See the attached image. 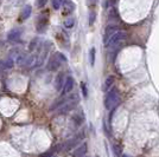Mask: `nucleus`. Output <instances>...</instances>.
Returning <instances> with one entry per match:
<instances>
[{
  "instance_id": "f257e3e1",
  "label": "nucleus",
  "mask_w": 159,
  "mask_h": 157,
  "mask_svg": "<svg viewBox=\"0 0 159 157\" xmlns=\"http://www.w3.org/2000/svg\"><path fill=\"white\" fill-rule=\"evenodd\" d=\"M119 91L118 89L114 86V87H111L108 91H107V95L105 97V108L107 110H111L114 104H119Z\"/></svg>"
},
{
  "instance_id": "f03ea898",
  "label": "nucleus",
  "mask_w": 159,
  "mask_h": 157,
  "mask_svg": "<svg viewBox=\"0 0 159 157\" xmlns=\"http://www.w3.org/2000/svg\"><path fill=\"white\" fill-rule=\"evenodd\" d=\"M62 62H66V58L62 54V53L57 52L55 53V54H52L50 58H49V60H48V70L49 71H57L58 69L61 67V63Z\"/></svg>"
},
{
  "instance_id": "7ed1b4c3",
  "label": "nucleus",
  "mask_w": 159,
  "mask_h": 157,
  "mask_svg": "<svg viewBox=\"0 0 159 157\" xmlns=\"http://www.w3.org/2000/svg\"><path fill=\"white\" fill-rule=\"evenodd\" d=\"M84 136H86V134H84V131H80L79 134L75 136V137L70 138V139H68L66 143L62 144V151H70L71 149H74L77 144L84 138Z\"/></svg>"
},
{
  "instance_id": "20e7f679",
  "label": "nucleus",
  "mask_w": 159,
  "mask_h": 157,
  "mask_svg": "<svg viewBox=\"0 0 159 157\" xmlns=\"http://www.w3.org/2000/svg\"><path fill=\"white\" fill-rule=\"evenodd\" d=\"M126 36H127V33L126 32H124V31H116V32L113 34L112 37L109 38V40H108V43H107L106 47H111V46H114V45H116L118 43H120L121 40H124L125 38H126Z\"/></svg>"
},
{
  "instance_id": "39448f33",
  "label": "nucleus",
  "mask_w": 159,
  "mask_h": 157,
  "mask_svg": "<svg viewBox=\"0 0 159 157\" xmlns=\"http://www.w3.org/2000/svg\"><path fill=\"white\" fill-rule=\"evenodd\" d=\"M84 121H86V116H84V112L83 110L80 108L77 111H75L73 116H71V122H73V124L76 126V128H79L81 125L84 123Z\"/></svg>"
},
{
  "instance_id": "423d86ee",
  "label": "nucleus",
  "mask_w": 159,
  "mask_h": 157,
  "mask_svg": "<svg viewBox=\"0 0 159 157\" xmlns=\"http://www.w3.org/2000/svg\"><path fill=\"white\" fill-rule=\"evenodd\" d=\"M74 86H75V80L71 76H68L66 78V82H64V85H63V89H62V93H63V96H66V95H69L70 92L73 91Z\"/></svg>"
},
{
  "instance_id": "0eeeda50",
  "label": "nucleus",
  "mask_w": 159,
  "mask_h": 157,
  "mask_svg": "<svg viewBox=\"0 0 159 157\" xmlns=\"http://www.w3.org/2000/svg\"><path fill=\"white\" fill-rule=\"evenodd\" d=\"M118 30H119V26H118V25H109V26L106 27V30H105V36H103V44H105V45L108 43L109 38H111Z\"/></svg>"
},
{
  "instance_id": "6e6552de",
  "label": "nucleus",
  "mask_w": 159,
  "mask_h": 157,
  "mask_svg": "<svg viewBox=\"0 0 159 157\" xmlns=\"http://www.w3.org/2000/svg\"><path fill=\"white\" fill-rule=\"evenodd\" d=\"M21 33H23V28L21 27H17V28H13V30H11L8 34H7V39L10 40V41H16V40H18L21 37Z\"/></svg>"
},
{
  "instance_id": "1a4fd4ad",
  "label": "nucleus",
  "mask_w": 159,
  "mask_h": 157,
  "mask_svg": "<svg viewBox=\"0 0 159 157\" xmlns=\"http://www.w3.org/2000/svg\"><path fill=\"white\" fill-rule=\"evenodd\" d=\"M38 57H39V54H29L26 56L23 64L26 67H33V66H36L37 62H38Z\"/></svg>"
},
{
  "instance_id": "9d476101",
  "label": "nucleus",
  "mask_w": 159,
  "mask_h": 157,
  "mask_svg": "<svg viewBox=\"0 0 159 157\" xmlns=\"http://www.w3.org/2000/svg\"><path fill=\"white\" fill-rule=\"evenodd\" d=\"M64 82H66V77H64V73L63 72H60L56 78H55V89L57 91H61L63 89V85H64Z\"/></svg>"
},
{
  "instance_id": "9b49d317",
  "label": "nucleus",
  "mask_w": 159,
  "mask_h": 157,
  "mask_svg": "<svg viewBox=\"0 0 159 157\" xmlns=\"http://www.w3.org/2000/svg\"><path fill=\"white\" fill-rule=\"evenodd\" d=\"M48 23H49V20H48L47 17H44V15H42L38 21H37V31L39 33L44 32L45 30H47V26H48Z\"/></svg>"
},
{
  "instance_id": "f8f14e48",
  "label": "nucleus",
  "mask_w": 159,
  "mask_h": 157,
  "mask_svg": "<svg viewBox=\"0 0 159 157\" xmlns=\"http://www.w3.org/2000/svg\"><path fill=\"white\" fill-rule=\"evenodd\" d=\"M66 100H68V97L62 95V97H60L58 99H56V100L53 102V104L50 106V111H55L56 109H60L64 103H66Z\"/></svg>"
},
{
  "instance_id": "ddd939ff",
  "label": "nucleus",
  "mask_w": 159,
  "mask_h": 157,
  "mask_svg": "<svg viewBox=\"0 0 159 157\" xmlns=\"http://www.w3.org/2000/svg\"><path fill=\"white\" fill-rule=\"evenodd\" d=\"M87 151H88V144L87 143H82L80 145L79 148L76 149V150L74 151L73 156L74 157H81V156H84L87 154Z\"/></svg>"
},
{
  "instance_id": "4468645a",
  "label": "nucleus",
  "mask_w": 159,
  "mask_h": 157,
  "mask_svg": "<svg viewBox=\"0 0 159 157\" xmlns=\"http://www.w3.org/2000/svg\"><path fill=\"white\" fill-rule=\"evenodd\" d=\"M32 13V7L30 6V5H26V6H24L23 8V11H21V14H20V20L21 21H24V20H26L30 18V15Z\"/></svg>"
},
{
  "instance_id": "2eb2a0df",
  "label": "nucleus",
  "mask_w": 159,
  "mask_h": 157,
  "mask_svg": "<svg viewBox=\"0 0 159 157\" xmlns=\"http://www.w3.org/2000/svg\"><path fill=\"white\" fill-rule=\"evenodd\" d=\"M114 82H115L114 76H108V77H107V79L105 80V84H103V86H102V91H103V92L108 91V90L112 87L113 84H114Z\"/></svg>"
},
{
  "instance_id": "dca6fc26",
  "label": "nucleus",
  "mask_w": 159,
  "mask_h": 157,
  "mask_svg": "<svg viewBox=\"0 0 159 157\" xmlns=\"http://www.w3.org/2000/svg\"><path fill=\"white\" fill-rule=\"evenodd\" d=\"M13 65H14V60L12 57H8L5 62H1L0 63V67H2V69H12Z\"/></svg>"
},
{
  "instance_id": "f3484780",
  "label": "nucleus",
  "mask_w": 159,
  "mask_h": 157,
  "mask_svg": "<svg viewBox=\"0 0 159 157\" xmlns=\"http://www.w3.org/2000/svg\"><path fill=\"white\" fill-rule=\"evenodd\" d=\"M42 43H43V41H42V39H40V38H38V37L33 38V39L31 40V43H30V45H29V51H33L34 49L37 50L38 45H39V44H42Z\"/></svg>"
},
{
  "instance_id": "a211bd4d",
  "label": "nucleus",
  "mask_w": 159,
  "mask_h": 157,
  "mask_svg": "<svg viewBox=\"0 0 159 157\" xmlns=\"http://www.w3.org/2000/svg\"><path fill=\"white\" fill-rule=\"evenodd\" d=\"M63 2L66 4V11H64V14H69L71 13L74 10H75V5L71 0H63Z\"/></svg>"
},
{
  "instance_id": "6ab92c4d",
  "label": "nucleus",
  "mask_w": 159,
  "mask_h": 157,
  "mask_svg": "<svg viewBox=\"0 0 159 157\" xmlns=\"http://www.w3.org/2000/svg\"><path fill=\"white\" fill-rule=\"evenodd\" d=\"M95 54H96V50H95V47H92L90 51H89V63H90V66H94V64H95Z\"/></svg>"
},
{
  "instance_id": "aec40b11",
  "label": "nucleus",
  "mask_w": 159,
  "mask_h": 157,
  "mask_svg": "<svg viewBox=\"0 0 159 157\" xmlns=\"http://www.w3.org/2000/svg\"><path fill=\"white\" fill-rule=\"evenodd\" d=\"M63 25L66 28H73L75 26V19L74 18H66L64 20V23H63Z\"/></svg>"
},
{
  "instance_id": "412c9836",
  "label": "nucleus",
  "mask_w": 159,
  "mask_h": 157,
  "mask_svg": "<svg viewBox=\"0 0 159 157\" xmlns=\"http://www.w3.org/2000/svg\"><path fill=\"white\" fill-rule=\"evenodd\" d=\"M95 19H96V13H95V11H92L90 10V12H89V26H93L94 23H95Z\"/></svg>"
},
{
  "instance_id": "4be33fe9",
  "label": "nucleus",
  "mask_w": 159,
  "mask_h": 157,
  "mask_svg": "<svg viewBox=\"0 0 159 157\" xmlns=\"http://www.w3.org/2000/svg\"><path fill=\"white\" fill-rule=\"evenodd\" d=\"M51 4L55 10H60L63 5V0H51Z\"/></svg>"
},
{
  "instance_id": "5701e85b",
  "label": "nucleus",
  "mask_w": 159,
  "mask_h": 157,
  "mask_svg": "<svg viewBox=\"0 0 159 157\" xmlns=\"http://www.w3.org/2000/svg\"><path fill=\"white\" fill-rule=\"evenodd\" d=\"M25 58H26V54L25 53H20L19 56L17 57V64H23L24 63V60H25Z\"/></svg>"
},
{
  "instance_id": "b1692460",
  "label": "nucleus",
  "mask_w": 159,
  "mask_h": 157,
  "mask_svg": "<svg viewBox=\"0 0 159 157\" xmlns=\"http://www.w3.org/2000/svg\"><path fill=\"white\" fill-rule=\"evenodd\" d=\"M81 89H82V93H83V96L87 98V97H88V87H87L84 82H82V83H81Z\"/></svg>"
},
{
  "instance_id": "393cba45",
  "label": "nucleus",
  "mask_w": 159,
  "mask_h": 157,
  "mask_svg": "<svg viewBox=\"0 0 159 157\" xmlns=\"http://www.w3.org/2000/svg\"><path fill=\"white\" fill-rule=\"evenodd\" d=\"M48 0H36V4L39 8H43V7L47 5Z\"/></svg>"
},
{
  "instance_id": "a878e982",
  "label": "nucleus",
  "mask_w": 159,
  "mask_h": 157,
  "mask_svg": "<svg viewBox=\"0 0 159 157\" xmlns=\"http://www.w3.org/2000/svg\"><path fill=\"white\" fill-rule=\"evenodd\" d=\"M113 151H114V154H115V155H118V156L121 155V150H120L119 145H114V144H113Z\"/></svg>"
},
{
  "instance_id": "bb28decb",
  "label": "nucleus",
  "mask_w": 159,
  "mask_h": 157,
  "mask_svg": "<svg viewBox=\"0 0 159 157\" xmlns=\"http://www.w3.org/2000/svg\"><path fill=\"white\" fill-rule=\"evenodd\" d=\"M96 1H98V0H87V5H88L89 8H93V7L96 5Z\"/></svg>"
},
{
  "instance_id": "cd10ccee",
  "label": "nucleus",
  "mask_w": 159,
  "mask_h": 157,
  "mask_svg": "<svg viewBox=\"0 0 159 157\" xmlns=\"http://www.w3.org/2000/svg\"><path fill=\"white\" fill-rule=\"evenodd\" d=\"M116 1H118V0H111V2H112L113 5H114V4H115V2H116Z\"/></svg>"
}]
</instances>
